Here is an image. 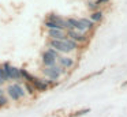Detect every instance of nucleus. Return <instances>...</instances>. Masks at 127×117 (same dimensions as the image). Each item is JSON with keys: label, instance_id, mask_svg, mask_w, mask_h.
<instances>
[{"label": "nucleus", "instance_id": "ddd939ff", "mask_svg": "<svg viewBox=\"0 0 127 117\" xmlns=\"http://www.w3.org/2000/svg\"><path fill=\"white\" fill-rule=\"evenodd\" d=\"M12 86H14V89L17 90V93H18V95L21 97V99L26 97V91H25V89H23V86L21 83H15V82H14V83H12Z\"/></svg>", "mask_w": 127, "mask_h": 117}, {"label": "nucleus", "instance_id": "6ab92c4d", "mask_svg": "<svg viewBox=\"0 0 127 117\" xmlns=\"http://www.w3.org/2000/svg\"><path fill=\"white\" fill-rule=\"evenodd\" d=\"M88 8L92 11V12H93V11H97V10H98V5L96 4V1H89V3H88Z\"/></svg>", "mask_w": 127, "mask_h": 117}, {"label": "nucleus", "instance_id": "2eb2a0df", "mask_svg": "<svg viewBox=\"0 0 127 117\" xmlns=\"http://www.w3.org/2000/svg\"><path fill=\"white\" fill-rule=\"evenodd\" d=\"M44 26L47 27L48 30H55V29L63 30V29H62V27L58 24V23H55V22H51V21H44Z\"/></svg>", "mask_w": 127, "mask_h": 117}, {"label": "nucleus", "instance_id": "9d476101", "mask_svg": "<svg viewBox=\"0 0 127 117\" xmlns=\"http://www.w3.org/2000/svg\"><path fill=\"white\" fill-rule=\"evenodd\" d=\"M6 93H7V95H8V98H10V99H12L14 102H18V101L21 99V97L18 95L17 90L14 89V86H12V84H8V86H7Z\"/></svg>", "mask_w": 127, "mask_h": 117}, {"label": "nucleus", "instance_id": "dca6fc26", "mask_svg": "<svg viewBox=\"0 0 127 117\" xmlns=\"http://www.w3.org/2000/svg\"><path fill=\"white\" fill-rule=\"evenodd\" d=\"M23 89H25L26 94H29V95H34V94H36V90H34V87H33V84H32V83H26V82H23Z\"/></svg>", "mask_w": 127, "mask_h": 117}, {"label": "nucleus", "instance_id": "4468645a", "mask_svg": "<svg viewBox=\"0 0 127 117\" xmlns=\"http://www.w3.org/2000/svg\"><path fill=\"white\" fill-rule=\"evenodd\" d=\"M79 19H81V22L83 23V26H85V29L88 30V31H90V30L94 27V23L89 18H79Z\"/></svg>", "mask_w": 127, "mask_h": 117}, {"label": "nucleus", "instance_id": "f03ea898", "mask_svg": "<svg viewBox=\"0 0 127 117\" xmlns=\"http://www.w3.org/2000/svg\"><path fill=\"white\" fill-rule=\"evenodd\" d=\"M1 67H3L4 71H6V75H7V78H8V80L12 79V80H15V83H21V82H22L21 68L14 67V65H11L10 63H3Z\"/></svg>", "mask_w": 127, "mask_h": 117}, {"label": "nucleus", "instance_id": "423d86ee", "mask_svg": "<svg viewBox=\"0 0 127 117\" xmlns=\"http://www.w3.org/2000/svg\"><path fill=\"white\" fill-rule=\"evenodd\" d=\"M58 65H60L64 70H70L75 65V60L70 56H60L58 59Z\"/></svg>", "mask_w": 127, "mask_h": 117}, {"label": "nucleus", "instance_id": "6e6552de", "mask_svg": "<svg viewBox=\"0 0 127 117\" xmlns=\"http://www.w3.org/2000/svg\"><path fill=\"white\" fill-rule=\"evenodd\" d=\"M47 35L49 40H59V41H63L67 38V34L64 30H59V29H55V30H48L47 31Z\"/></svg>", "mask_w": 127, "mask_h": 117}, {"label": "nucleus", "instance_id": "9b49d317", "mask_svg": "<svg viewBox=\"0 0 127 117\" xmlns=\"http://www.w3.org/2000/svg\"><path fill=\"white\" fill-rule=\"evenodd\" d=\"M102 18H104V11L102 10L93 11V12L90 14V16H89V19H90L93 23H100V22L102 21Z\"/></svg>", "mask_w": 127, "mask_h": 117}, {"label": "nucleus", "instance_id": "f257e3e1", "mask_svg": "<svg viewBox=\"0 0 127 117\" xmlns=\"http://www.w3.org/2000/svg\"><path fill=\"white\" fill-rule=\"evenodd\" d=\"M42 75L45 76V79H49V80H53V82H58L60 79L62 75H66L67 73V70L62 68L60 65H53V67H44L41 70Z\"/></svg>", "mask_w": 127, "mask_h": 117}, {"label": "nucleus", "instance_id": "1a4fd4ad", "mask_svg": "<svg viewBox=\"0 0 127 117\" xmlns=\"http://www.w3.org/2000/svg\"><path fill=\"white\" fill-rule=\"evenodd\" d=\"M32 84H33L34 90H36V91H40V93H45V91H48V90H49V87H48L47 80H45V79L36 78V79H34V82H33Z\"/></svg>", "mask_w": 127, "mask_h": 117}, {"label": "nucleus", "instance_id": "5701e85b", "mask_svg": "<svg viewBox=\"0 0 127 117\" xmlns=\"http://www.w3.org/2000/svg\"><path fill=\"white\" fill-rule=\"evenodd\" d=\"M4 93H6V90H4L3 87H0V97H1V95H4Z\"/></svg>", "mask_w": 127, "mask_h": 117}, {"label": "nucleus", "instance_id": "4be33fe9", "mask_svg": "<svg viewBox=\"0 0 127 117\" xmlns=\"http://www.w3.org/2000/svg\"><path fill=\"white\" fill-rule=\"evenodd\" d=\"M107 3H109V0H96V4L98 5H102V4H107Z\"/></svg>", "mask_w": 127, "mask_h": 117}, {"label": "nucleus", "instance_id": "f8f14e48", "mask_svg": "<svg viewBox=\"0 0 127 117\" xmlns=\"http://www.w3.org/2000/svg\"><path fill=\"white\" fill-rule=\"evenodd\" d=\"M21 76H22V79L26 83H33L34 79H36V76L33 73H30L28 70H25V68H21Z\"/></svg>", "mask_w": 127, "mask_h": 117}, {"label": "nucleus", "instance_id": "20e7f679", "mask_svg": "<svg viewBox=\"0 0 127 117\" xmlns=\"http://www.w3.org/2000/svg\"><path fill=\"white\" fill-rule=\"evenodd\" d=\"M66 34H67V38L75 41L77 44H83V42H88L89 41L88 33H79L77 30H67Z\"/></svg>", "mask_w": 127, "mask_h": 117}, {"label": "nucleus", "instance_id": "aec40b11", "mask_svg": "<svg viewBox=\"0 0 127 117\" xmlns=\"http://www.w3.org/2000/svg\"><path fill=\"white\" fill-rule=\"evenodd\" d=\"M47 52H48V53H51L53 57H56V59H59V57L62 56V54L59 53L58 50H55V49H52V48H48V49H47Z\"/></svg>", "mask_w": 127, "mask_h": 117}, {"label": "nucleus", "instance_id": "393cba45", "mask_svg": "<svg viewBox=\"0 0 127 117\" xmlns=\"http://www.w3.org/2000/svg\"><path fill=\"white\" fill-rule=\"evenodd\" d=\"M122 86H123V87H126V86H127V82H123V83H122Z\"/></svg>", "mask_w": 127, "mask_h": 117}, {"label": "nucleus", "instance_id": "7ed1b4c3", "mask_svg": "<svg viewBox=\"0 0 127 117\" xmlns=\"http://www.w3.org/2000/svg\"><path fill=\"white\" fill-rule=\"evenodd\" d=\"M48 48H52L55 50H58L59 53H64V54H68L71 53V49H70L68 44H67V38L63 41H59V40H48Z\"/></svg>", "mask_w": 127, "mask_h": 117}, {"label": "nucleus", "instance_id": "a211bd4d", "mask_svg": "<svg viewBox=\"0 0 127 117\" xmlns=\"http://www.w3.org/2000/svg\"><path fill=\"white\" fill-rule=\"evenodd\" d=\"M90 112V109L89 108H86V109H82V110H78V112H75L74 114H72V117H78V116H83V114H86V113H89Z\"/></svg>", "mask_w": 127, "mask_h": 117}, {"label": "nucleus", "instance_id": "39448f33", "mask_svg": "<svg viewBox=\"0 0 127 117\" xmlns=\"http://www.w3.org/2000/svg\"><path fill=\"white\" fill-rule=\"evenodd\" d=\"M41 63L44 67H53V65L58 64V59L53 57L51 53H48L47 50H44L41 54Z\"/></svg>", "mask_w": 127, "mask_h": 117}, {"label": "nucleus", "instance_id": "b1692460", "mask_svg": "<svg viewBox=\"0 0 127 117\" xmlns=\"http://www.w3.org/2000/svg\"><path fill=\"white\" fill-rule=\"evenodd\" d=\"M4 83H6V82H4V80H1V79H0V87L3 86V84H4Z\"/></svg>", "mask_w": 127, "mask_h": 117}, {"label": "nucleus", "instance_id": "f3484780", "mask_svg": "<svg viewBox=\"0 0 127 117\" xmlns=\"http://www.w3.org/2000/svg\"><path fill=\"white\" fill-rule=\"evenodd\" d=\"M0 79L4 80L6 83L8 82V78H7V75H6V71H4V68L1 67V64H0Z\"/></svg>", "mask_w": 127, "mask_h": 117}, {"label": "nucleus", "instance_id": "412c9836", "mask_svg": "<svg viewBox=\"0 0 127 117\" xmlns=\"http://www.w3.org/2000/svg\"><path fill=\"white\" fill-rule=\"evenodd\" d=\"M7 103H8V98H7L6 95H1V97H0V108H4Z\"/></svg>", "mask_w": 127, "mask_h": 117}, {"label": "nucleus", "instance_id": "0eeeda50", "mask_svg": "<svg viewBox=\"0 0 127 117\" xmlns=\"http://www.w3.org/2000/svg\"><path fill=\"white\" fill-rule=\"evenodd\" d=\"M47 21H51V22H55V23H58L59 26L62 27V29L66 31V29H67V23H66V19H63L60 15H58V14H55V12H51V14H48L47 15Z\"/></svg>", "mask_w": 127, "mask_h": 117}]
</instances>
